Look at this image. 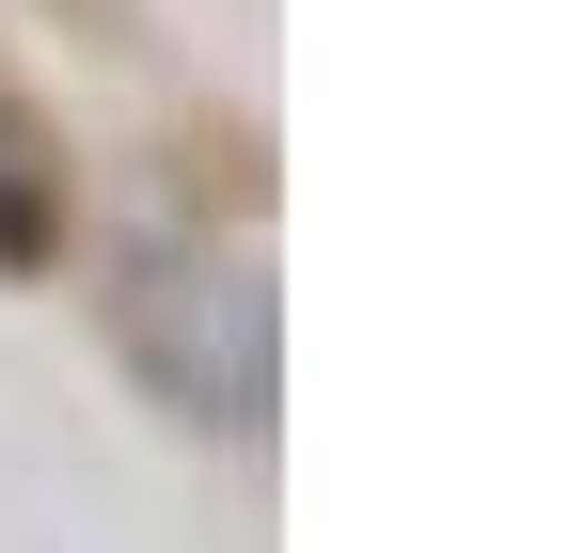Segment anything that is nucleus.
Returning a JSON list of instances; mask_svg holds the SVG:
<instances>
[{
    "mask_svg": "<svg viewBox=\"0 0 569 553\" xmlns=\"http://www.w3.org/2000/svg\"><path fill=\"white\" fill-rule=\"evenodd\" d=\"M0 253H48V159L17 143V111H0Z\"/></svg>",
    "mask_w": 569,
    "mask_h": 553,
    "instance_id": "nucleus-1",
    "label": "nucleus"
}]
</instances>
